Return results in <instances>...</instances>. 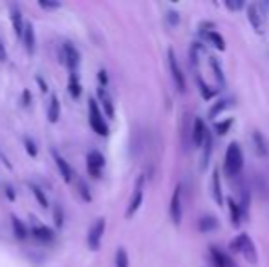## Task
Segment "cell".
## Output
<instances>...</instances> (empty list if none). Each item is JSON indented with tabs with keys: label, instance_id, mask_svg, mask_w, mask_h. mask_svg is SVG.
<instances>
[{
	"label": "cell",
	"instance_id": "obj_23",
	"mask_svg": "<svg viewBox=\"0 0 269 267\" xmlns=\"http://www.w3.org/2000/svg\"><path fill=\"white\" fill-rule=\"evenodd\" d=\"M11 227H13V234L17 236L18 240H26L29 236V231H27L26 223L17 216H11Z\"/></svg>",
	"mask_w": 269,
	"mask_h": 267
},
{
	"label": "cell",
	"instance_id": "obj_4",
	"mask_svg": "<svg viewBox=\"0 0 269 267\" xmlns=\"http://www.w3.org/2000/svg\"><path fill=\"white\" fill-rule=\"evenodd\" d=\"M198 33H200V37L203 39V41H207L209 44L215 46L216 50H220V51L225 50L224 37L216 32V27L213 22H200V26H198Z\"/></svg>",
	"mask_w": 269,
	"mask_h": 267
},
{
	"label": "cell",
	"instance_id": "obj_18",
	"mask_svg": "<svg viewBox=\"0 0 269 267\" xmlns=\"http://www.w3.org/2000/svg\"><path fill=\"white\" fill-rule=\"evenodd\" d=\"M205 136H207L205 123H203V119L196 117L194 119V123H192V143H194V146L200 149L203 139H205Z\"/></svg>",
	"mask_w": 269,
	"mask_h": 267
},
{
	"label": "cell",
	"instance_id": "obj_35",
	"mask_svg": "<svg viewBox=\"0 0 269 267\" xmlns=\"http://www.w3.org/2000/svg\"><path fill=\"white\" fill-rule=\"evenodd\" d=\"M24 146H26V152L32 158H37V154H39V149H37V143L32 139V137H24Z\"/></svg>",
	"mask_w": 269,
	"mask_h": 267
},
{
	"label": "cell",
	"instance_id": "obj_42",
	"mask_svg": "<svg viewBox=\"0 0 269 267\" xmlns=\"http://www.w3.org/2000/svg\"><path fill=\"white\" fill-rule=\"evenodd\" d=\"M37 84L41 86V92H44V94H46L48 90H50V88H48V82H46L44 79L41 77V75H37Z\"/></svg>",
	"mask_w": 269,
	"mask_h": 267
},
{
	"label": "cell",
	"instance_id": "obj_29",
	"mask_svg": "<svg viewBox=\"0 0 269 267\" xmlns=\"http://www.w3.org/2000/svg\"><path fill=\"white\" fill-rule=\"evenodd\" d=\"M196 84H198V88H200L201 95H203V99H213L216 95V92H218V88L207 84V82L203 81V77H196Z\"/></svg>",
	"mask_w": 269,
	"mask_h": 267
},
{
	"label": "cell",
	"instance_id": "obj_16",
	"mask_svg": "<svg viewBox=\"0 0 269 267\" xmlns=\"http://www.w3.org/2000/svg\"><path fill=\"white\" fill-rule=\"evenodd\" d=\"M53 159H55V165H57V168H59L61 176H63V180L66 181V183H72L73 177H75V172H73V168L70 167L68 161H66V159H64L61 154H57L55 150H53Z\"/></svg>",
	"mask_w": 269,
	"mask_h": 267
},
{
	"label": "cell",
	"instance_id": "obj_31",
	"mask_svg": "<svg viewBox=\"0 0 269 267\" xmlns=\"http://www.w3.org/2000/svg\"><path fill=\"white\" fill-rule=\"evenodd\" d=\"M29 190L33 192V196H35V199H37V203L41 205L42 209L50 207V201H48V198H46V194H44V190H42L41 187L35 185V183H29Z\"/></svg>",
	"mask_w": 269,
	"mask_h": 267
},
{
	"label": "cell",
	"instance_id": "obj_27",
	"mask_svg": "<svg viewBox=\"0 0 269 267\" xmlns=\"http://www.w3.org/2000/svg\"><path fill=\"white\" fill-rule=\"evenodd\" d=\"M198 229L200 232H211L218 229V220L215 216H201L200 222H198Z\"/></svg>",
	"mask_w": 269,
	"mask_h": 267
},
{
	"label": "cell",
	"instance_id": "obj_15",
	"mask_svg": "<svg viewBox=\"0 0 269 267\" xmlns=\"http://www.w3.org/2000/svg\"><path fill=\"white\" fill-rule=\"evenodd\" d=\"M9 17H11V24H13V32L18 39H22V32H24V18H22V11L18 8L17 4H11L9 6Z\"/></svg>",
	"mask_w": 269,
	"mask_h": 267
},
{
	"label": "cell",
	"instance_id": "obj_39",
	"mask_svg": "<svg viewBox=\"0 0 269 267\" xmlns=\"http://www.w3.org/2000/svg\"><path fill=\"white\" fill-rule=\"evenodd\" d=\"M167 22L170 24V26H178L180 22V13L178 11H167Z\"/></svg>",
	"mask_w": 269,
	"mask_h": 267
},
{
	"label": "cell",
	"instance_id": "obj_9",
	"mask_svg": "<svg viewBox=\"0 0 269 267\" xmlns=\"http://www.w3.org/2000/svg\"><path fill=\"white\" fill-rule=\"evenodd\" d=\"M182 185H176L172 192V198H170V205H169V214L170 220H172L174 225H180L182 223V216H183V201H182Z\"/></svg>",
	"mask_w": 269,
	"mask_h": 267
},
{
	"label": "cell",
	"instance_id": "obj_20",
	"mask_svg": "<svg viewBox=\"0 0 269 267\" xmlns=\"http://www.w3.org/2000/svg\"><path fill=\"white\" fill-rule=\"evenodd\" d=\"M201 163H200V168L201 170H205L207 167H209V161H211V152H213V137H211V134L207 132L205 139H203V143H201Z\"/></svg>",
	"mask_w": 269,
	"mask_h": 267
},
{
	"label": "cell",
	"instance_id": "obj_2",
	"mask_svg": "<svg viewBox=\"0 0 269 267\" xmlns=\"http://www.w3.org/2000/svg\"><path fill=\"white\" fill-rule=\"evenodd\" d=\"M229 247H231L233 253L242 254L244 258L251 263V265H256V262H258V254H256V247H255V244H253L251 236L249 234H246V232H244V234H238L236 238L231 242Z\"/></svg>",
	"mask_w": 269,
	"mask_h": 267
},
{
	"label": "cell",
	"instance_id": "obj_3",
	"mask_svg": "<svg viewBox=\"0 0 269 267\" xmlns=\"http://www.w3.org/2000/svg\"><path fill=\"white\" fill-rule=\"evenodd\" d=\"M88 121H90V127L92 130L96 132L97 136H108L110 134V128L108 125H106L105 117H103V112H101L99 108V104H97L96 99H92L88 101Z\"/></svg>",
	"mask_w": 269,
	"mask_h": 267
},
{
	"label": "cell",
	"instance_id": "obj_13",
	"mask_svg": "<svg viewBox=\"0 0 269 267\" xmlns=\"http://www.w3.org/2000/svg\"><path fill=\"white\" fill-rule=\"evenodd\" d=\"M27 231H29V234L39 242H51L55 238V232L51 231L50 227L39 223L37 222V218H33V216H32V229H27Z\"/></svg>",
	"mask_w": 269,
	"mask_h": 267
},
{
	"label": "cell",
	"instance_id": "obj_38",
	"mask_svg": "<svg viewBox=\"0 0 269 267\" xmlns=\"http://www.w3.org/2000/svg\"><path fill=\"white\" fill-rule=\"evenodd\" d=\"M97 81H99L101 88L108 86V73H106V70H99V72H97Z\"/></svg>",
	"mask_w": 269,
	"mask_h": 267
},
{
	"label": "cell",
	"instance_id": "obj_8",
	"mask_svg": "<svg viewBox=\"0 0 269 267\" xmlns=\"http://www.w3.org/2000/svg\"><path fill=\"white\" fill-rule=\"evenodd\" d=\"M143 187H145V176H139L136 181V187H134V194H132V198H130V203H128V207H127V213H125L127 218H132L134 214L139 211V207H141L143 198H145Z\"/></svg>",
	"mask_w": 269,
	"mask_h": 267
},
{
	"label": "cell",
	"instance_id": "obj_24",
	"mask_svg": "<svg viewBox=\"0 0 269 267\" xmlns=\"http://www.w3.org/2000/svg\"><path fill=\"white\" fill-rule=\"evenodd\" d=\"M209 66H211V70H213V75H215L216 81H218V86L224 88L225 86V75H224V70H222L220 61L216 59V57H209Z\"/></svg>",
	"mask_w": 269,
	"mask_h": 267
},
{
	"label": "cell",
	"instance_id": "obj_19",
	"mask_svg": "<svg viewBox=\"0 0 269 267\" xmlns=\"http://www.w3.org/2000/svg\"><path fill=\"white\" fill-rule=\"evenodd\" d=\"M22 42L26 46L27 53H35V27L32 22L24 24V32H22Z\"/></svg>",
	"mask_w": 269,
	"mask_h": 267
},
{
	"label": "cell",
	"instance_id": "obj_36",
	"mask_svg": "<svg viewBox=\"0 0 269 267\" xmlns=\"http://www.w3.org/2000/svg\"><path fill=\"white\" fill-rule=\"evenodd\" d=\"M53 223H55V227L64 225V213H63V209H61L59 203L53 207Z\"/></svg>",
	"mask_w": 269,
	"mask_h": 267
},
{
	"label": "cell",
	"instance_id": "obj_33",
	"mask_svg": "<svg viewBox=\"0 0 269 267\" xmlns=\"http://www.w3.org/2000/svg\"><path fill=\"white\" fill-rule=\"evenodd\" d=\"M233 127V119L229 117V119H224V121H218V123H215V128H216V132H218L220 136H224V134H227L229 132V128Z\"/></svg>",
	"mask_w": 269,
	"mask_h": 267
},
{
	"label": "cell",
	"instance_id": "obj_12",
	"mask_svg": "<svg viewBox=\"0 0 269 267\" xmlns=\"http://www.w3.org/2000/svg\"><path fill=\"white\" fill-rule=\"evenodd\" d=\"M209 256L215 267H236L234 260L227 253H224L220 247H216V245H211L209 247Z\"/></svg>",
	"mask_w": 269,
	"mask_h": 267
},
{
	"label": "cell",
	"instance_id": "obj_37",
	"mask_svg": "<svg viewBox=\"0 0 269 267\" xmlns=\"http://www.w3.org/2000/svg\"><path fill=\"white\" fill-rule=\"evenodd\" d=\"M225 8L231 9V11H240V9L246 8V2L244 0H229V2H225Z\"/></svg>",
	"mask_w": 269,
	"mask_h": 267
},
{
	"label": "cell",
	"instance_id": "obj_10",
	"mask_svg": "<svg viewBox=\"0 0 269 267\" xmlns=\"http://www.w3.org/2000/svg\"><path fill=\"white\" fill-rule=\"evenodd\" d=\"M86 167H88V174L92 177H101L103 172V167H105V156L101 154L99 150H90L86 156Z\"/></svg>",
	"mask_w": 269,
	"mask_h": 267
},
{
	"label": "cell",
	"instance_id": "obj_40",
	"mask_svg": "<svg viewBox=\"0 0 269 267\" xmlns=\"http://www.w3.org/2000/svg\"><path fill=\"white\" fill-rule=\"evenodd\" d=\"M4 192H6V196H8V199L9 201H15L17 199V192H15V189H13V185H4Z\"/></svg>",
	"mask_w": 269,
	"mask_h": 267
},
{
	"label": "cell",
	"instance_id": "obj_7",
	"mask_svg": "<svg viewBox=\"0 0 269 267\" xmlns=\"http://www.w3.org/2000/svg\"><path fill=\"white\" fill-rule=\"evenodd\" d=\"M105 229H106V220L105 218H97L94 225L90 227L88 231V247L92 251H99L101 242H103V236H105Z\"/></svg>",
	"mask_w": 269,
	"mask_h": 267
},
{
	"label": "cell",
	"instance_id": "obj_17",
	"mask_svg": "<svg viewBox=\"0 0 269 267\" xmlns=\"http://www.w3.org/2000/svg\"><path fill=\"white\" fill-rule=\"evenodd\" d=\"M253 146H255V152L260 158H265V156H269V141L265 139V136L262 134L260 130H253Z\"/></svg>",
	"mask_w": 269,
	"mask_h": 267
},
{
	"label": "cell",
	"instance_id": "obj_11",
	"mask_svg": "<svg viewBox=\"0 0 269 267\" xmlns=\"http://www.w3.org/2000/svg\"><path fill=\"white\" fill-rule=\"evenodd\" d=\"M247 18L251 22L253 29H255L258 35H264L265 33V20H264V13L262 9L256 4H249L247 6Z\"/></svg>",
	"mask_w": 269,
	"mask_h": 267
},
{
	"label": "cell",
	"instance_id": "obj_25",
	"mask_svg": "<svg viewBox=\"0 0 269 267\" xmlns=\"http://www.w3.org/2000/svg\"><path fill=\"white\" fill-rule=\"evenodd\" d=\"M73 181H75V187H77V192H79V196L82 198V201H88V203H90L94 198H92V192H90V187H88V183L82 180L81 176H77V174H75Z\"/></svg>",
	"mask_w": 269,
	"mask_h": 267
},
{
	"label": "cell",
	"instance_id": "obj_41",
	"mask_svg": "<svg viewBox=\"0 0 269 267\" xmlns=\"http://www.w3.org/2000/svg\"><path fill=\"white\" fill-rule=\"evenodd\" d=\"M32 99H33V95H32V92L27 90H22V106H29L32 104Z\"/></svg>",
	"mask_w": 269,
	"mask_h": 267
},
{
	"label": "cell",
	"instance_id": "obj_21",
	"mask_svg": "<svg viewBox=\"0 0 269 267\" xmlns=\"http://www.w3.org/2000/svg\"><path fill=\"white\" fill-rule=\"evenodd\" d=\"M59 117H61V101L57 95L51 94L50 104H48V121L55 125V123L59 121Z\"/></svg>",
	"mask_w": 269,
	"mask_h": 267
},
{
	"label": "cell",
	"instance_id": "obj_14",
	"mask_svg": "<svg viewBox=\"0 0 269 267\" xmlns=\"http://www.w3.org/2000/svg\"><path fill=\"white\" fill-rule=\"evenodd\" d=\"M97 104H99V108L105 110V115L110 119H114L115 115V106H114V101H112V95L108 94L106 88H97Z\"/></svg>",
	"mask_w": 269,
	"mask_h": 267
},
{
	"label": "cell",
	"instance_id": "obj_32",
	"mask_svg": "<svg viewBox=\"0 0 269 267\" xmlns=\"http://www.w3.org/2000/svg\"><path fill=\"white\" fill-rule=\"evenodd\" d=\"M130 260H128V253L123 249V247H119L117 253H115V267H128Z\"/></svg>",
	"mask_w": 269,
	"mask_h": 267
},
{
	"label": "cell",
	"instance_id": "obj_26",
	"mask_svg": "<svg viewBox=\"0 0 269 267\" xmlns=\"http://www.w3.org/2000/svg\"><path fill=\"white\" fill-rule=\"evenodd\" d=\"M213 198L218 205L224 203V194H222V181H220V172H213Z\"/></svg>",
	"mask_w": 269,
	"mask_h": 267
},
{
	"label": "cell",
	"instance_id": "obj_6",
	"mask_svg": "<svg viewBox=\"0 0 269 267\" xmlns=\"http://www.w3.org/2000/svg\"><path fill=\"white\" fill-rule=\"evenodd\" d=\"M61 63L72 72H77L79 63H81V55H79V50L72 42H64L63 48H61Z\"/></svg>",
	"mask_w": 269,
	"mask_h": 267
},
{
	"label": "cell",
	"instance_id": "obj_28",
	"mask_svg": "<svg viewBox=\"0 0 269 267\" xmlns=\"http://www.w3.org/2000/svg\"><path fill=\"white\" fill-rule=\"evenodd\" d=\"M227 205H229V213H231V222H233V225L240 227V223H242V214H240L238 203L233 198H227Z\"/></svg>",
	"mask_w": 269,
	"mask_h": 267
},
{
	"label": "cell",
	"instance_id": "obj_34",
	"mask_svg": "<svg viewBox=\"0 0 269 267\" xmlns=\"http://www.w3.org/2000/svg\"><path fill=\"white\" fill-rule=\"evenodd\" d=\"M61 2L59 0H39V8L46 9V11H53V9H59L61 8Z\"/></svg>",
	"mask_w": 269,
	"mask_h": 267
},
{
	"label": "cell",
	"instance_id": "obj_43",
	"mask_svg": "<svg viewBox=\"0 0 269 267\" xmlns=\"http://www.w3.org/2000/svg\"><path fill=\"white\" fill-rule=\"evenodd\" d=\"M0 61H2V63L8 61V50H6V46L2 41H0Z\"/></svg>",
	"mask_w": 269,
	"mask_h": 267
},
{
	"label": "cell",
	"instance_id": "obj_30",
	"mask_svg": "<svg viewBox=\"0 0 269 267\" xmlns=\"http://www.w3.org/2000/svg\"><path fill=\"white\" fill-rule=\"evenodd\" d=\"M233 104V101L231 99H220L218 103H215L213 106H211V110H209V117L211 119H215V117H218L220 113L224 112V110H227L229 106Z\"/></svg>",
	"mask_w": 269,
	"mask_h": 267
},
{
	"label": "cell",
	"instance_id": "obj_5",
	"mask_svg": "<svg viewBox=\"0 0 269 267\" xmlns=\"http://www.w3.org/2000/svg\"><path fill=\"white\" fill-rule=\"evenodd\" d=\"M167 59H169V70H170V75H172L174 84H176V90L180 94H185V90H187V86H185V73H183L172 48H169V51H167Z\"/></svg>",
	"mask_w": 269,
	"mask_h": 267
},
{
	"label": "cell",
	"instance_id": "obj_1",
	"mask_svg": "<svg viewBox=\"0 0 269 267\" xmlns=\"http://www.w3.org/2000/svg\"><path fill=\"white\" fill-rule=\"evenodd\" d=\"M244 168V156L242 150H240V145L236 141L229 143L227 150H225V159H224V170L229 177H236L240 176Z\"/></svg>",
	"mask_w": 269,
	"mask_h": 267
},
{
	"label": "cell",
	"instance_id": "obj_22",
	"mask_svg": "<svg viewBox=\"0 0 269 267\" xmlns=\"http://www.w3.org/2000/svg\"><path fill=\"white\" fill-rule=\"evenodd\" d=\"M68 92L73 99H79L82 94V86H81V79H79L77 72H72L68 77Z\"/></svg>",
	"mask_w": 269,
	"mask_h": 267
}]
</instances>
